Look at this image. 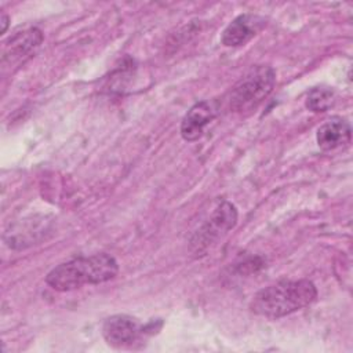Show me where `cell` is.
I'll return each mask as SVG.
<instances>
[{"mask_svg":"<svg viewBox=\"0 0 353 353\" xmlns=\"http://www.w3.org/2000/svg\"><path fill=\"white\" fill-rule=\"evenodd\" d=\"M316 298L317 288L310 280H281L258 291L250 309L261 317L274 320L312 305Z\"/></svg>","mask_w":353,"mask_h":353,"instance_id":"obj_1","label":"cell"},{"mask_svg":"<svg viewBox=\"0 0 353 353\" xmlns=\"http://www.w3.org/2000/svg\"><path fill=\"white\" fill-rule=\"evenodd\" d=\"M117 261L105 252L73 258L55 266L46 277V283L55 291H72L85 284H101L116 277Z\"/></svg>","mask_w":353,"mask_h":353,"instance_id":"obj_2","label":"cell"},{"mask_svg":"<svg viewBox=\"0 0 353 353\" xmlns=\"http://www.w3.org/2000/svg\"><path fill=\"white\" fill-rule=\"evenodd\" d=\"M276 83L273 68L258 65L251 68L232 88L229 108L236 113L255 109L272 92Z\"/></svg>","mask_w":353,"mask_h":353,"instance_id":"obj_3","label":"cell"},{"mask_svg":"<svg viewBox=\"0 0 353 353\" xmlns=\"http://www.w3.org/2000/svg\"><path fill=\"white\" fill-rule=\"evenodd\" d=\"M237 223V210L229 201H222L212 212L210 219L196 232L192 245L196 251L205 250L218 239L225 236Z\"/></svg>","mask_w":353,"mask_h":353,"instance_id":"obj_4","label":"cell"},{"mask_svg":"<svg viewBox=\"0 0 353 353\" xmlns=\"http://www.w3.org/2000/svg\"><path fill=\"white\" fill-rule=\"evenodd\" d=\"M143 327L141 323L128 314H113L103 321L102 335L105 341L114 347L130 346L138 341Z\"/></svg>","mask_w":353,"mask_h":353,"instance_id":"obj_5","label":"cell"},{"mask_svg":"<svg viewBox=\"0 0 353 353\" xmlns=\"http://www.w3.org/2000/svg\"><path fill=\"white\" fill-rule=\"evenodd\" d=\"M215 116L216 106L212 101H200L194 103L181 121L179 131L182 138L189 142L197 141Z\"/></svg>","mask_w":353,"mask_h":353,"instance_id":"obj_6","label":"cell"},{"mask_svg":"<svg viewBox=\"0 0 353 353\" xmlns=\"http://www.w3.org/2000/svg\"><path fill=\"white\" fill-rule=\"evenodd\" d=\"M265 25L262 17L254 14H241L236 17L222 33V44L226 47H239L250 41Z\"/></svg>","mask_w":353,"mask_h":353,"instance_id":"obj_7","label":"cell"},{"mask_svg":"<svg viewBox=\"0 0 353 353\" xmlns=\"http://www.w3.org/2000/svg\"><path fill=\"white\" fill-rule=\"evenodd\" d=\"M352 138L350 124L341 119L332 117L323 123L316 134L317 145L324 152H331L346 146Z\"/></svg>","mask_w":353,"mask_h":353,"instance_id":"obj_8","label":"cell"},{"mask_svg":"<svg viewBox=\"0 0 353 353\" xmlns=\"http://www.w3.org/2000/svg\"><path fill=\"white\" fill-rule=\"evenodd\" d=\"M43 41V33L37 28H30L21 33H17L8 40L10 44H6L3 51V65L10 61H21L25 57H29Z\"/></svg>","mask_w":353,"mask_h":353,"instance_id":"obj_9","label":"cell"},{"mask_svg":"<svg viewBox=\"0 0 353 353\" xmlns=\"http://www.w3.org/2000/svg\"><path fill=\"white\" fill-rule=\"evenodd\" d=\"M335 101V94L328 87H314L307 92L305 106L314 113L328 110Z\"/></svg>","mask_w":353,"mask_h":353,"instance_id":"obj_10","label":"cell"},{"mask_svg":"<svg viewBox=\"0 0 353 353\" xmlns=\"http://www.w3.org/2000/svg\"><path fill=\"white\" fill-rule=\"evenodd\" d=\"M1 25H3V28H1V33H6L7 26H8V17H7L6 14H3V15H1Z\"/></svg>","mask_w":353,"mask_h":353,"instance_id":"obj_11","label":"cell"}]
</instances>
